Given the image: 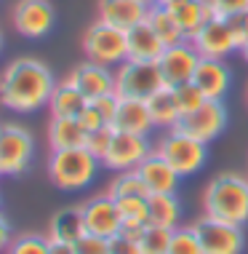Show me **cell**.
<instances>
[{"label":"cell","mask_w":248,"mask_h":254,"mask_svg":"<svg viewBox=\"0 0 248 254\" xmlns=\"http://www.w3.org/2000/svg\"><path fill=\"white\" fill-rule=\"evenodd\" d=\"M11 241H13V238H11V222H8L3 214H0V252L8 249Z\"/></svg>","instance_id":"41"},{"label":"cell","mask_w":248,"mask_h":254,"mask_svg":"<svg viewBox=\"0 0 248 254\" xmlns=\"http://www.w3.org/2000/svg\"><path fill=\"white\" fill-rule=\"evenodd\" d=\"M147 225H149V222H139V219H123V228H120V233H123L126 238L142 241V236H144V230H147Z\"/></svg>","instance_id":"40"},{"label":"cell","mask_w":248,"mask_h":254,"mask_svg":"<svg viewBox=\"0 0 248 254\" xmlns=\"http://www.w3.org/2000/svg\"><path fill=\"white\" fill-rule=\"evenodd\" d=\"M88 105V99L78 91V86H72L70 80H61L53 86V94L48 99V110L51 118H78L83 107Z\"/></svg>","instance_id":"23"},{"label":"cell","mask_w":248,"mask_h":254,"mask_svg":"<svg viewBox=\"0 0 248 254\" xmlns=\"http://www.w3.org/2000/svg\"><path fill=\"white\" fill-rule=\"evenodd\" d=\"M0 51H3V32H0Z\"/></svg>","instance_id":"47"},{"label":"cell","mask_w":248,"mask_h":254,"mask_svg":"<svg viewBox=\"0 0 248 254\" xmlns=\"http://www.w3.org/2000/svg\"><path fill=\"white\" fill-rule=\"evenodd\" d=\"M168 254H203L200 238H198L195 228H176L171 236Z\"/></svg>","instance_id":"31"},{"label":"cell","mask_w":248,"mask_h":254,"mask_svg":"<svg viewBox=\"0 0 248 254\" xmlns=\"http://www.w3.org/2000/svg\"><path fill=\"white\" fill-rule=\"evenodd\" d=\"M147 214H149V225L176 230L179 217H182V203H179L176 193H149Z\"/></svg>","instance_id":"25"},{"label":"cell","mask_w":248,"mask_h":254,"mask_svg":"<svg viewBox=\"0 0 248 254\" xmlns=\"http://www.w3.org/2000/svg\"><path fill=\"white\" fill-rule=\"evenodd\" d=\"M240 57H243V59H246V64H248V40L243 43V49H240Z\"/></svg>","instance_id":"45"},{"label":"cell","mask_w":248,"mask_h":254,"mask_svg":"<svg viewBox=\"0 0 248 254\" xmlns=\"http://www.w3.org/2000/svg\"><path fill=\"white\" fill-rule=\"evenodd\" d=\"M203 5H208V8H213V3H216V0H200Z\"/></svg>","instance_id":"46"},{"label":"cell","mask_w":248,"mask_h":254,"mask_svg":"<svg viewBox=\"0 0 248 254\" xmlns=\"http://www.w3.org/2000/svg\"><path fill=\"white\" fill-rule=\"evenodd\" d=\"M67 80H70L72 86H78V91L88 102L115 91V72H112V67L99 64V62H91V59H86L83 64L75 67V70L67 75Z\"/></svg>","instance_id":"15"},{"label":"cell","mask_w":248,"mask_h":254,"mask_svg":"<svg viewBox=\"0 0 248 254\" xmlns=\"http://www.w3.org/2000/svg\"><path fill=\"white\" fill-rule=\"evenodd\" d=\"M171 236L174 230L171 228H157V225H147L142 236V254H168V246H171Z\"/></svg>","instance_id":"29"},{"label":"cell","mask_w":248,"mask_h":254,"mask_svg":"<svg viewBox=\"0 0 248 254\" xmlns=\"http://www.w3.org/2000/svg\"><path fill=\"white\" fill-rule=\"evenodd\" d=\"M147 22L157 32V38L163 40V46H176V43H182V40H187V35L182 32V27L176 22L174 11L165 8V5H157V3L149 5Z\"/></svg>","instance_id":"27"},{"label":"cell","mask_w":248,"mask_h":254,"mask_svg":"<svg viewBox=\"0 0 248 254\" xmlns=\"http://www.w3.org/2000/svg\"><path fill=\"white\" fill-rule=\"evenodd\" d=\"M211 11L219 19H232V16H240V13L248 11V0H216Z\"/></svg>","instance_id":"36"},{"label":"cell","mask_w":248,"mask_h":254,"mask_svg":"<svg viewBox=\"0 0 248 254\" xmlns=\"http://www.w3.org/2000/svg\"><path fill=\"white\" fill-rule=\"evenodd\" d=\"M190 43L195 46L203 59H227L230 54L243 49V40H240L232 22L230 19H219V16H213L200 32H195L190 38Z\"/></svg>","instance_id":"8"},{"label":"cell","mask_w":248,"mask_h":254,"mask_svg":"<svg viewBox=\"0 0 248 254\" xmlns=\"http://www.w3.org/2000/svg\"><path fill=\"white\" fill-rule=\"evenodd\" d=\"M35 139L19 123H0V174L19 177L30 169Z\"/></svg>","instance_id":"7"},{"label":"cell","mask_w":248,"mask_h":254,"mask_svg":"<svg viewBox=\"0 0 248 254\" xmlns=\"http://www.w3.org/2000/svg\"><path fill=\"white\" fill-rule=\"evenodd\" d=\"M152 145L147 136L142 134H126V131H115L112 145H109L107 155H104V166L109 171H131L139 169L149 155H152Z\"/></svg>","instance_id":"12"},{"label":"cell","mask_w":248,"mask_h":254,"mask_svg":"<svg viewBox=\"0 0 248 254\" xmlns=\"http://www.w3.org/2000/svg\"><path fill=\"white\" fill-rule=\"evenodd\" d=\"M136 171L142 174V180L149 188V193H176L179 171L171 166V163L165 161L157 150H152V155H149Z\"/></svg>","instance_id":"19"},{"label":"cell","mask_w":248,"mask_h":254,"mask_svg":"<svg viewBox=\"0 0 248 254\" xmlns=\"http://www.w3.org/2000/svg\"><path fill=\"white\" fill-rule=\"evenodd\" d=\"M224 126H227V107L222 99H205L198 110L184 113L176 123L179 131L195 136V139L205 142V145L216 139L224 131Z\"/></svg>","instance_id":"10"},{"label":"cell","mask_w":248,"mask_h":254,"mask_svg":"<svg viewBox=\"0 0 248 254\" xmlns=\"http://www.w3.org/2000/svg\"><path fill=\"white\" fill-rule=\"evenodd\" d=\"M53 72L35 57H19L0 72V105L13 113H35L48 107L53 94Z\"/></svg>","instance_id":"1"},{"label":"cell","mask_w":248,"mask_h":254,"mask_svg":"<svg viewBox=\"0 0 248 254\" xmlns=\"http://www.w3.org/2000/svg\"><path fill=\"white\" fill-rule=\"evenodd\" d=\"M107 193L112 198H123V195H144V198H149V188L144 185L139 171L131 169V171H118V174H115V180L109 182Z\"/></svg>","instance_id":"28"},{"label":"cell","mask_w":248,"mask_h":254,"mask_svg":"<svg viewBox=\"0 0 248 254\" xmlns=\"http://www.w3.org/2000/svg\"><path fill=\"white\" fill-rule=\"evenodd\" d=\"M99 163V158H94L86 147L53 150L48 161V177L59 190H83L94 182Z\"/></svg>","instance_id":"3"},{"label":"cell","mask_w":248,"mask_h":254,"mask_svg":"<svg viewBox=\"0 0 248 254\" xmlns=\"http://www.w3.org/2000/svg\"><path fill=\"white\" fill-rule=\"evenodd\" d=\"M203 214L222 222H248V177L238 171H222L203 190Z\"/></svg>","instance_id":"2"},{"label":"cell","mask_w":248,"mask_h":254,"mask_svg":"<svg viewBox=\"0 0 248 254\" xmlns=\"http://www.w3.org/2000/svg\"><path fill=\"white\" fill-rule=\"evenodd\" d=\"M147 107H149V115H152V123L155 128H176L179 118H182V110H179V102H176V91L171 86H163L157 88L152 97L147 99Z\"/></svg>","instance_id":"22"},{"label":"cell","mask_w":248,"mask_h":254,"mask_svg":"<svg viewBox=\"0 0 248 254\" xmlns=\"http://www.w3.org/2000/svg\"><path fill=\"white\" fill-rule=\"evenodd\" d=\"M126 38H128V59H136V62H157L160 54L165 51L163 40L157 38V32L149 27V22L144 19L136 27L126 30Z\"/></svg>","instance_id":"20"},{"label":"cell","mask_w":248,"mask_h":254,"mask_svg":"<svg viewBox=\"0 0 248 254\" xmlns=\"http://www.w3.org/2000/svg\"><path fill=\"white\" fill-rule=\"evenodd\" d=\"M192 83L200 88L205 99H224L232 83V70L224 64V59H200Z\"/></svg>","instance_id":"17"},{"label":"cell","mask_w":248,"mask_h":254,"mask_svg":"<svg viewBox=\"0 0 248 254\" xmlns=\"http://www.w3.org/2000/svg\"><path fill=\"white\" fill-rule=\"evenodd\" d=\"M144 3H147V5H152V3H157V0H144Z\"/></svg>","instance_id":"48"},{"label":"cell","mask_w":248,"mask_h":254,"mask_svg":"<svg viewBox=\"0 0 248 254\" xmlns=\"http://www.w3.org/2000/svg\"><path fill=\"white\" fill-rule=\"evenodd\" d=\"M86 222H83V209L80 206H67L53 214L51 219V233L48 238L53 241H67V244H78L83 236H86Z\"/></svg>","instance_id":"24"},{"label":"cell","mask_w":248,"mask_h":254,"mask_svg":"<svg viewBox=\"0 0 248 254\" xmlns=\"http://www.w3.org/2000/svg\"><path fill=\"white\" fill-rule=\"evenodd\" d=\"M192 228H195L198 238H200L203 254H243L246 238H243L240 225L222 222V219L203 214Z\"/></svg>","instance_id":"9"},{"label":"cell","mask_w":248,"mask_h":254,"mask_svg":"<svg viewBox=\"0 0 248 254\" xmlns=\"http://www.w3.org/2000/svg\"><path fill=\"white\" fill-rule=\"evenodd\" d=\"M200 59L203 57L198 54V49L190 40H182V43H176V46H165V51L160 54V59H157L163 83L171 86V88L190 83L192 75L198 70V64H200Z\"/></svg>","instance_id":"13"},{"label":"cell","mask_w":248,"mask_h":254,"mask_svg":"<svg viewBox=\"0 0 248 254\" xmlns=\"http://www.w3.org/2000/svg\"><path fill=\"white\" fill-rule=\"evenodd\" d=\"M115 131H126V134H142L149 136V131L155 128L152 115H149V107L144 99H120V107L115 113L112 121Z\"/></svg>","instance_id":"18"},{"label":"cell","mask_w":248,"mask_h":254,"mask_svg":"<svg viewBox=\"0 0 248 254\" xmlns=\"http://www.w3.org/2000/svg\"><path fill=\"white\" fill-rule=\"evenodd\" d=\"M246 102H248V88H246Z\"/></svg>","instance_id":"49"},{"label":"cell","mask_w":248,"mask_h":254,"mask_svg":"<svg viewBox=\"0 0 248 254\" xmlns=\"http://www.w3.org/2000/svg\"><path fill=\"white\" fill-rule=\"evenodd\" d=\"M155 150L179 171V177H190V174H195V171H200L205 158H208L205 142L179 131V128H168V131L160 136V142H157Z\"/></svg>","instance_id":"6"},{"label":"cell","mask_w":248,"mask_h":254,"mask_svg":"<svg viewBox=\"0 0 248 254\" xmlns=\"http://www.w3.org/2000/svg\"><path fill=\"white\" fill-rule=\"evenodd\" d=\"M171 11H174L176 22H179V27H182V32L187 35V40L195 35V32H200L203 27L213 19V11L208 8V5H203L200 0H184V3L174 5Z\"/></svg>","instance_id":"26"},{"label":"cell","mask_w":248,"mask_h":254,"mask_svg":"<svg viewBox=\"0 0 248 254\" xmlns=\"http://www.w3.org/2000/svg\"><path fill=\"white\" fill-rule=\"evenodd\" d=\"M11 22L22 38L38 40L53 30L56 11H53L51 0H16L11 8Z\"/></svg>","instance_id":"11"},{"label":"cell","mask_w":248,"mask_h":254,"mask_svg":"<svg viewBox=\"0 0 248 254\" xmlns=\"http://www.w3.org/2000/svg\"><path fill=\"white\" fill-rule=\"evenodd\" d=\"M48 254H78V249H75V244H67V241H53V238H51Z\"/></svg>","instance_id":"43"},{"label":"cell","mask_w":248,"mask_h":254,"mask_svg":"<svg viewBox=\"0 0 248 254\" xmlns=\"http://www.w3.org/2000/svg\"><path fill=\"white\" fill-rule=\"evenodd\" d=\"M118 201V209L123 219H139V222H149V214H147V198L144 195H123V198H115Z\"/></svg>","instance_id":"33"},{"label":"cell","mask_w":248,"mask_h":254,"mask_svg":"<svg viewBox=\"0 0 248 254\" xmlns=\"http://www.w3.org/2000/svg\"><path fill=\"white\" fill-rule=\"evenodd\" d=\"M149 13V5L144 0H99L96 19L104 24H112L118 30H131L144 22Z\"/></svg>","instance_id":"16"},{"label":"cell","mask_w":248,"mask_h":254,"mask_svg":"<svg viewBox=\"0 0 248 254\" xmlns=\"http://www.w3.org/2000/svg\"><path fill=\"white\" fill-rule=\"evenodd\" d=\"M176 91V102H179V110H182V115L184 113H192V110H198L205 102V97H203V91L198 88L195 83H182V86H176L174 88Z\"/></svg>","instance_id":"34"},{"label":"cell","mask_w":248,"mask_h":254,"mask_svg":"<svg viewBox=\"0 0 248 254\" xmlns=\"http://www.w3.org/2000/svg\"><path fill=\"white\" fill-rule=\"evenodd\" d=\"M75 249H78V254H109V238L86 233V236L75 244Z\"/></svg>","instance_id":"35"},{"label":"cell","mask_w":248,"mask_h":254,"mask_svg":"<svg viewBox=\"0 0 248 254\" xmlns=\"http://www.w3.org/2000/svg\"><path fill=\"white\" fill-rule=\"evenodd\" d=\"M48 246H51V238H48V236L24 233V236H16L8 244L5 254H48Z\"/></svg>","instance_id":"30"},{"label":"cell","mask_w":248,"mask_h":254,"mask_svg":"<svg viewBox=\"0 0 248 254\" xmlns=\"http://www.w3.org/2000/svg\"><path fill=\"white\" fill-rule=\"evenodd\" d=\"M230 22H232V27L238 30L240 40L246 43V40H248V11H246V13H240V16H232Z\"/></svg>","instance_id":"42"},{"label":"cell","mask_w":248,"mask_h":254,"mask_svg":"<svg viewBox=\"0 0 248 254\" xmlns=\"http://www.w3.org/2000/svg\"><path fill=\"white\" fill-rule=\"evenodd\" d=\"M83 54L86 59L91 62H99V64H123L128 59V38H126V30H118L112 24H104L96 19L94 24L86 27L83 32Z\"/></svg>","instance_id":"4"},{"label":"cell","mask_w":248,"mask_h":254,"mask_svg":"<svg viewBox=\"0 0 248 254\" xmlns=\"http://www.w3.org/2000/svg\"><path fill=\"white\" fill-rule=\"evenodd\" d=\"M91 105L101 113V118H104L109 126H112V121H115V113H118V107H120V97L118 94H104V97H99V99H91Z\"/></svg>","instance_id":"37"},{"label":"cell","mask_w":248,"mask_h":254,"mask_svg":"<svg viewBox=\"0 0 248 254\" xmlns=\"http://www.w3.org/2000/svg\"><path fill=\"white\" fill-rule=\"evenodd\" d=\"M112 136H115V128H112V126H101V128H96V131H88V136H86V150H88L94 158L104 161L107 150H109V145H112Z\"/></svg>","instance_id":"32"},{"label":"cell","mask_w":248,"mask_h":254,"mask_svg":"<svg viewBox=\"0 0 248 254\" xmlns=\"http://www.w3.org/2000/svg\"><path fill=\"white\" fill-rule=\"evenodd\" d=\"M109 254H142V246H139V241L118 233V236L109 238Z\"/></svg>","instance_id":"39"},{"label":"cell","mask_w":248,"mask_h":254,"mask_svg":"<svg viewBox=\"0 0 248 254\" xmlns=\"http://www.w3.org/2000/svg\"><path fill=\"white\" fill-rule=\"evenodd\" d=\"M179 3H184V0H157V5H165V8H174Z\"/></svg>","instance_id":"44"},{"label":"cell","mask_w":248,"mask_h":254,"mask_svg":"<svg viewBox=\"0 0 248 254\" xmlns=\"http://www.w3.org/2000/svg\"><path fill=\"white\" fill-rule=\"evenodd\" d=\"M78 121L83 123V128H86V131H96V128H101V126H109V123L101 118V113L91 105V102L83 107V113L78 115Z\"/></svg>","instance_id":"38"},{"label":"cell","mask_w":248,"mask_h":254,"mask_svg":"<svg viewBox=\"0 0 248 254\" xmlns=\"http://www.w3.org/2000/svg\"><path fill=\"white\" fill-rule=\"evenodd\" d=\"M163 75L157 62L126 59L115 67V94L120 99H144L147 102L157 88H163Z\"/></svg>","instance_id":"5"},{"label":"cell","mask_w":248,"mask_h":254,"mask_svg":"<svg viewBox=\"0 0 248 254\" xmlns=\"http://www.w3.org/2000/svg\"><path fill=\"white\" fill-rule=\"evenodd\" d=\"M80 209H83V222H86L88 233L101 236V238H112V236H118V233H120L123 214L118 209V201H115L109 193L88 198Z\"/></svg>","instance_id":"14"},{"label":"cell","mask_w":248,"mask_h":254,"mask_svg":"<svg viewBox=\"0 0 248 254\" xmlns=\"http://www.w3.org/2000/svg\"><path fill=\"white\" fill-rule=\"evenodd\" d=\"M88 131L78 118H51L48 121V145L51 150H72L86 147Z\"/></svg>","instance_id":"21"}]
</instances>
